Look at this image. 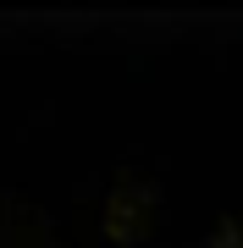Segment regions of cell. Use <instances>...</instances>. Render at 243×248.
Returning <instances> with one entry per match:
<instances>
[{
  "mask_svg": "<svg viewBox=\"0 0 243 248\" xmlns=\"http://www.w3.org/2000/svg\"><path fill=\"white\" fill-rule=\"evenodd\" d=\"M210 248H243V226H221L216 237H210Z\"/></svg>",
  "mask_w": 243,
  "mask_h": 248,
  "instance_id": "cell-1",
  "label": "cell"
}]
</instances>
